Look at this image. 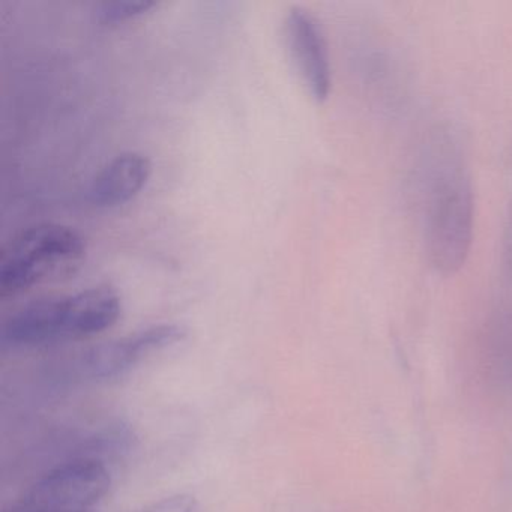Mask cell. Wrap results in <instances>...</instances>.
<instances>
[{
    "mask_svg": "<svg viewBox=\"0 0 512 512\" xmlns=\"http://www.w3.org/2000/svg\"><path fill=\"white\" fill-rule=\"evenodd\" d=\"M121 313V296L113 287H91L31 302L5 322L2 335L14 347L83 340L112 328Z\"/></svg>",
    "mask_w": 512,
    "mask_h": 512,
    "instance_id": "obj_1",
    "label": "cell"
},
{
    "mask_svg": "<svg viewBox=\"0 0 512 512\" xmlns=\"http://www.w3.org/2000/svg\"><path fill=\"white\" fill-rule=\"evenodd\" d=\"M472 181L457 157L442 158L427 182L425 248L437 272L452 275L464 265L473 239Z\"/></svg>",
    "mask_w": 512,
    "mask_h": 512,
    "instance_id": "obj_2",
    "label": "cell"
},
{
    "mask_svg": "<svg viewBox=\"0 0 512 512\" xmlns=\"http://www.w3.org/2000/svg\"><path fill=\"white\" fill-rule=\"evenodd\" d=\"M85 257V238L73 227L56 223L29 227L2 251L0 296L10 298L37 284L71 277Z\"/></svg>",
    "mask_w": 512,
    "mask_h": 512,
    "instance_id": "obj_3",
    "label": "cell"
},
{
    "mask_svg": "<svg viewBox=\"0 0 512 512\" xmlns=\"http://www.w3.org/2000/svg\"><path fill=\"white\" fill-rule=\"evenodd\" d=\"M112 487L106 464L68 460L41 476L7 512H82L97 505Z\"/></svg>",
    "mask_w": 512,
    "mask_h": 512,
    "instance_id": "obj_4",
    "label": "cell"
},
{
    "mask_svg": "<svg viewBox=\"0 0 512 512\" xmlns=\"http://www.w3.org/2000/svg\"><path fill=\"white\" fill-rule=\"evenodd\" d=\"M185 337L187 331L173 323L149 326L128 337L91 347L68 365L67 373L86 382L121 379L152 353L175 346Z\"/></svg>",
    "mask_w": 512,
    "mask_h": 512,
    "instance_id": "obj_5",
    "label": "cell"
},
{
    "mask_svg": "<svg viewBox=\"0 0 512 512\" xmlns=\"http://www.w3.org/2000/svg\"><path fill=\"white\" fill-rule=\"evenodd\" d=\"M284 40L290 58L308 94L323 103L332 89L331 59L322 26L310 11L293 7L283 23Z\"/></svg>",
    "mask_w": 512,
    "mask_h": 512,
    "instance_id": "obj_6",
    "label": "cell"
},
{
    "mask_svg": "<svg viewBox=\"0 0 512 512\" xmlns=\"http://www.w3.org/2000/svg\"><path fill=\"white\" fill-rule=\"evenodd\" d=\"M152 163L140 152H124L92 179L88 199L97 208H116L133 200L148 184Z\"/></svg>",
    "mask_w": 512,
    "mask_h": 512,
    "instance_id": "obj_7",
    "label": "cell"
},
{
    "mask_svg": "<svg viewBox=\"0 0 512 512\" xmlns=\"http://www.w3.org/2000/svg\"><path fill=\"white\" fill-rule=\"evenodd\" d=\"M136 433L125 422H112L86 437L70 460H91L106 464L121 460L136 445Z\"/></svg>",
    "mask_w": 512,
    "mask_h": 512,
    "instance_id": "obj_8",
    "label": "cell"
},
{
    "mask_svg": "<svg viewBox=\"0 0 512 512\" xmlns=\"http://www.w3.org/2000/svg\"><path fill=\"white\" fill-rule=\"evenodd\" d=\"M155 7H157V2H148V0L104 2L97 8V19L103 25H118V23L128 22V20L143 16Z\"/></svg>",
    "mask_w": 512,
    "mask_h": 512,
    "instance_id": "obj_9",
    "label": "cell"
},
{
    "mask_svg": "<svg viewBox=\"0 0 512 512\" xmlns=\"http://www.w3.org/2000/svg\"><path fill=\"white\" fill-rule=\"evenodd\" d=\"M196 509V497L188 493H178L157 500L140 512H196Z\"/></svg>",
    "mask_w": 512,
    "mask_h": 512,
    "instance_id": "obj_10",
    "label": "cell"
},
{
    "mask_svg": "<svg viewBox=\"0 0 512 512\" xmlns=\"http://www.w3.org/2000/svg\"><path fill=\"white\" fill-rule=\"evenodd\" d=\"M506 256L509 257V263H512V206L509 214V224L506 227Z\"/></svg>",
    "mask_w": 512,
    "mask_h": 512,
    "instance_id": "obj_11",
    "label": "cell"
},
{
    "mask_svg": "<svg viewBox=\"0 0 512 512\" xmlns=\"http://www.w3.org/2000/svg\"><path fill=\"white\" fill-rule=\"evenodd\" d=\"M82 512H91V511H82Z\"/></svg>",
    "mask_w": 512,
    "mask_h": 512,
    "instance_id": "obj_12",
    "label": "cell"
}]
</instances>
